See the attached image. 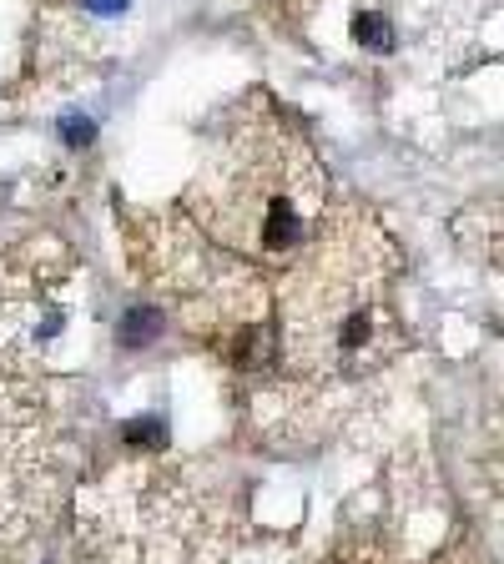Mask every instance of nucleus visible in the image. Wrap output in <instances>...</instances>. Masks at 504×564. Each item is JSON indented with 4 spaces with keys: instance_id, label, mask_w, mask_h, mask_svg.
Masks as SVG:
<instances>
[{
    "instance_id": "f257e3e1",
    "label": "nucleus",
    "mask_w": 504,
    "mask_h": 564,
    "mask_svg": "<svg viewBox=\"0 0 504 564\" xmlns=\"http://www.w3.org/2000/svg\"><path fill=\"white\" fill-rule=\"evenodd\" d=\"M157 333H162V313H152V308L126 313V323H121V343H126V348H142V343H152Z\"/></svg>"
},
{
    "instance_id": "f03ea898",
    "label": "nucleus",
    "mask_w": 504,
    "mask_h": 564,
    "mask_svg": "<svg viewBox=\"0 0 504 564\" xmlns=\"http://www.w3.org/2000/svg\"><path fill=\"white\" fill-rule=\"evenodd\" d=\"M126 444H147V449H162L167 444V423L162 418H137V423H126L121 429Z\"/></svg>"
},
{
    "instance_id": "7ed1b4c3",
    "label": "nucleus",
    "mask_w": 504,
    "mask_h": 564,
    "mask_svg": "<svg viewBox=\"0 0 504 564\" xmlns=\"http://www.w3.org/2000/svg\"><path fill=\"white\" fill-rule=\"evenodd\" d=\"M66 141H81V147H86V141H91V121H86V116H81V121L71 116V121H66Z\"/></svg>"
}]
</instances>
